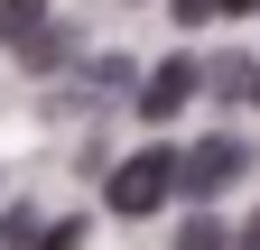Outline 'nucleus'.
I'll use <instances>...</instances> for the list:
<instances>
[{"mask_svg":"<svg viewBox=\"0 0 260 250\" xmlns=\"http://www.w3.org/2000/svg\"><path fill=\"white\" fill-rule=\"evenodd\" d=\"M168 195H177V158H168V148H130V158L112 167V213H121V223L158 213Z\"/></svg>","mask_w":260,"mask_h":250,"instance_id":"1","label":"nucleus"},{"mask_svg":"<svg viewBox=\"0 0 260 250\" xmlns=\"http://www.w3.org/2000/svg\"><path fill=\"white\" fill-rule=\"evenodd\" d=\"M233 176H242V148L233 139H205L195 158H177V185H186V195H223Z\"/></svg>","mask_w":260,"mask_h":250,"instance_id":"2","label":"nucleus"},{"mask_svg":"<svg viewBox=\"0 0 260 250\" xmlns=\"http://www.w3.org/2000/svg\"><path fill=\"white\" fill-rule=\"evenodd\" d=\"M186 93H195V56H168V65L140 84V120H177V111H186Z\"/></svg>","mask_w":260,"mask_h":250,"instance_id":"3","label":"nucleus"},{"mask_svg":"<svg viewBox=\"0 0 260 250\" xmlns=\"http://www.w3.org/2000/svg\"><path fill=\"white\" fill-rule=\"evenodd\" d=\"M47 28V0H0V47H28Z\"/></svg>","mask_w":260,"mask_h":250,"instance_id":"4","label":"nucleus"},{"mask_svg":"<svg viewBox=\"0 0 260 250\" xmlns=\"http://www.w3.org/2000/svg\"><path fill=\"white\" fill-rule=\"evenodd\" d=\"M177 250H223V223H214V213H195V223L177 232Z\"/></svg>","mask_w":260,"mask_h":250,"instance_id":"5","label":"nucleus"},{"mask_svg":"<svg viewBox=\"0 0 260 250\" xmlns=\"http://www.w3.org/2000/svg\"><path fill=\"white\" fill-rule=\"evenodd\" d=\"M38 250H84V223H56V232H38Z\"/></svg>","mask_w":260,"mask_h":250,"instance_id":"6","label":"nucleus"},{"mask_svg":"<svg viewBox=\"0 0 260 250\" xmlns=\"http://www.w3.org/2000/svg\"><path fill=\"white\" fill-rule=\"evenodd\" d=\"M214 10H223V0H177V19H186V28H205Z\"/></svg>","mask_w":260,"mask_h":250,"instance_id":"7","label":"nucleus"},{"mask_svg":"<svg viewBox=\"0 0 260 250\" xmlns=\"http://www.w3.org/2000/svg\"><path fill=\"white\" fill-rule=\"evenodd\" d=\"M242 250H260V213H251V223H242Z\"/></svg>","mask_w":260,"mask_h":250,"instance_id":"8","label":"nucleus"},{"mask_svg":"<svg viewBox=\"0 0 260 250\" xmlns=\"http://www.w3.org/2000/svg\"><path fill=\"white\" fill-rule=\"evenodd\" d=\"M223 10H260V0H223Z\"/></svg>","mask_w":260,"mask_h":250,"instance_id":"9","label":"nucleus"},{"mask_svg":"<svg viewBox=\"0 0 260 250\" xmlns=\"http://www.w3.org/2000/svg\"><path fill=\"white\" fill-rule=\"evenodd\" d=\"M251 102H260V74H251Z\"/></svg>","mask_w":260,"mask_h":250,"instance_id":"10","label":"nucleus"}]
</instances>
